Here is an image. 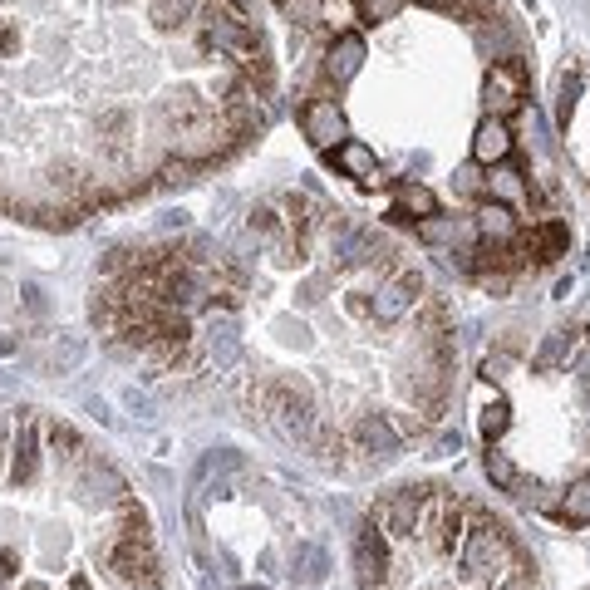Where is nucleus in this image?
<instances>
[{
	"label": "nucleus",
	"instance_id": "nucleus-18",
	"mask_svg": "<svg viewBox=\"0 0 590 590\" xmlns=\"http://www.w3.org/2000/svg\"><path fill=\"white\" fill-rule=\"evenodd\" d=\"M487 192L497 197V202H522V197H531V187L522 182V173L517 168H507V173H497L492 182H487Z\"/></svg>",
	"mask_w": 590,
	"mask_h": 590
},
{
	"label": "nucleus",
	"instance_id": "nucleus-10",
	"mask_svg": "<svg viewBox=\"0 0 590 590\" xmlns=\"http://www.w3.org/2000/svg\"><path fill=\"white\" fill-rule=\"evenodd\" d=\"M359 64H364V40H359V35H340V40L330 45V55H325V79H330V84H350Z\"/></svg>",
	"mask_w": 590,
	"mask_h": 590
},
{
	"label": "nucleus",
	"instance_id": "nucleus-1",
	"mask_svg": "<svg viewBox=\"0 0 590 590\" xmlns=\"http://www.w3.org/2000/svg\"><path fill=\"white\" fill-rule=\"evenodd\" d=\"M261 413H271L276 423H281V433L295 438V443H310V433L320 428V418H315V404L305 399V389H295L291 379H271L256 399H251Z\"/></svg>",
	"mask_w": 590,
	"mask_h": 590
},
{
	"label": "nucleus",
	"instance_id": "nucleus-3",
	"mask_svg": "<svg viewBox=\"0 0 590 590\" xmlns=\"http://www.w3.org/2000/svg\"><path fill=\"white\" fill-rule=\"evenodd\" d=\"M418 300H423V276H418L413 266H394V281L374 291V310H369V315H374L379 325H399Z\"/></svg>",
	"mask_w": 590,
	"mask_h": 590
},
{
	"label": "nucleus",
	"instance_id": "nucleus-11",
	"mask_svg": "<svg viewBox=\"0 0 590 590\" xmlns=\"http://www.w3.org/2000/svg\"><path fill=\"white\" fill-rule=\"evenodd\" d=\"M507 153H512L507 123H502V118H482V123H477V138H472V158H477V163H502Z\"/></svg>",
	"mask_w": 590,
	"mask_h": 590
},
{
	"label": "nucleus",
	"instance_id": "nucleus-14",
	"mask_svg": "<svg viewBox=\"0 0 590 590\" xmlns=\"http://www.w3.org/2000/svg\"><path fill=\"white\" fill-rule=\"evenodd\" d=\"M335 163H340L350 177H359V182H374V177H379V168H374V153H369L364 143H350V138L335 148Z\"/></svg>",
	"mask_w": 590,
	"mask_h": 590
},
{
	"label": "nucleus",
	"instance_id": "nucleus-28",
	"mask_svg": "<svg viewBox=\"0 0 590 590\" xmlns=\"http://www.w3.org/2000/svg\"><path fill=\"white\" fill-rule=\"evenodd\" d=\"M418 5H458V0H418Z\"/></svg>",
	"mask_w": 590,
	"mask_h": 590
},
{
	"label": "nucleus",
	"instance_id": "nucleus-17",
	"mask_svg": "<svg viewBox=\"0 0 590 590\" xmlns=\"http://www.w3.org/2000/svg\"><path fill=\"white\" fill-rule=\"evenodd\" d=\"M394 197H399V212H418V217H433V212H438V197H433L423 182H399Z\"/></svg>",
	"mask_w": 590,
	"mask_h": 590
},
{
	"label": "nucleus",
	"instance_id": "nucleus-27",
	"mask_svg": "<svg viewBox=\"0 0 590 590\" xmlns=\"http://www.w3.org/2000/svg\"><path fill=\"white\" fill-rule=\"evenodd\" d=\"M5 354H15V340H10V335H0V359H5Z\"/></svg>",
	"mask_w": 590,
	"mask_h": 590
},
{
	"label": "nucleus",
	"instance_id": "nucleus-13",
	"mask_svg": "<svg viewBox=\"0 0 590 590\" xmlns=\"http://www.w3.org/2000/svg\"><path fill=\"white\" fill-rule=\"evenodd\" d=\"M45 433H50V448H55L59 458H69V463H79V468H84V463L94 458V453H89V443H84V438H79V433H74V428H69L64 418H55V423H50Z\"/></svg>",
	"mask_w": 590,
	"mask_h": 590
},
{
	"label": "nucleus",
	"instance_id": "nucleus-23",
	"mask_svg": "<svg viewBox=\"0 0 590 590\" xmlns=\"http://www.w3.org/2000/svg\"><path fill=\"white\" fill-rule=\"evenodd\" d=\"M502 433H507V409L497 404V409H487V413H482V438H487V443H497Z\"/></svg>",
	"mask_w": 590,
	"mask_h": 590
},
{
	"label": "nucleus",
	"instance_id": "nucleus-15",
	"mask_svg": "<svg viewBox=\"0 0 590 590\" xmlns=\"http://www.w3.org/2000/svg\"><path fill=\"white\" fill-rule=\"evenodd\" d=\"M482 468H487V477H492V487H502V492H517V487H522V472H517V463H512L502 448H492V443H487Z\"/></svg>",
	"mask_w": 590,
	"mask_h": 590
},
{
	"label": "nucleus",
	"instance_id": "nucleus-5",
	"mask_svg": "<svg viewBox=\"0 0 590 590\" xmlns=\"http://www.w3.org/2000/svg\"><path fill=\"white\" fill-rule=\"evenodd\" d=\"M433 487H404V492H389L379 507H374V522L389 531V536H413L423 522V502H428Z\"/></svg>",
	"mask_w": 590,
	"mask_h": 590
},
{
	"label": "nucleus",
	"instance_id": "nucleus-12",
	"mask_svg": "<svg viewBox=\"0 0 590 590\" xmlns=\"http://www.w3.org/2000/svg\"><path fill=\"white\" fill-rule=\"evenodd\" d=\"M590 330H556V335H546V345L536 350V369H556V364H571L576 350L586 345Z\"/></svg>",
	"mask_w": 590,
	"mask_h": 590
},
{
	"label": "nucleus",
	"instance_id": "nucleus-22",
	"mask_svg": "<svg viewBox=\"0 0 590 590\" xmlns=\"http://www.w3.org/2000/svg\"><path fill=\"white\" fill-rule=\"evenodd\" d=\"M79 359H84V340H79V335H64V345L55 350V369L64 374V369H74Z\"/></svg>",
	"mask_w": 590,
	"mask_h": 590
},
{
	"label": "nucleus",
	"instance_id": "nucleus-9",
	"mask_svg": "<svg viewBox=\"0 0 590 590\" xmlns=\"http://www.w3.org/2000/svg\"><path fill=\"white\" fill-rule=\"evenodd\" d=\"M566 246H571V232L561 222H536L522 236V256H531V261H556V256H566Z\"/></svg>",
	"mask_w": 590,
	"mask_h": 590
},
{
	"label": "nucleus",
	"instance_id": "nucleus-19",
	"mask_svg": "<svg viewBox=\"0 0 590 590\" xmlns=\"http://www.w3.org/2000/svg\"><path fill=\"white\" fill-rule=\"evenodd\" d=\"M561 517H566L571 527H586L590 522V477L586 482H576V487L566 492V512H561Z\"/></svg>",
	"mask_w": 590,
	"mask_h": 590
},
{
	"label": "nucleus",
	"instance_id": "nucleus-26",
	"mask_svg": "<svg viewBox=\"0 0 590 590\" xmlns=\"http://www.w3.org/2000/svg\"><path fill=\"white\" fill-rule=\"evenodd\" d=\"M5 453H10V428L0 423V458H5Z\"/></svg>",
	"mask_w": 590,
	"mask_h": 590
},
{
	"label": "nucleus",
	"instance_id": "nucleus-4",
	"mask_svg": "<svg viewBox=\"0 0 590 590\" xmlns=\"http://www.w3.org/2000/svg\"><path fill=\"white\" fill-rule=\"evenodd\" d=\"M482 99H487V118H507L522 109L527 99V74L517 59H502L487 69V84H482Z\"/></svg>",
	"mask_w": 590,
	"mask_h": 590
},
{
	"label": "nucleus",
	"instance_id": "nucleus-24",
	"mask_svg": "<svg viewBox=\"0 0 590 590\" xmlns=\"http://www.w3.org/2000/svg\"><path fill=\"white\" fill-rule=\"evenodd\" d=\"M399 5H404V0H359V15H364V20L374 25V20H389V15H394Z\"/></svg>",
	"mask_w": 590,
	"mask_h": 590
},
{
	"label": "nucleus",
	"instance_id": "nucleus-20",
	"mask_svg": "<svg viewBox=\"0 0 590 590\" xmlns=\"http://www.w3.org/2000/svg\"><path fill=\"white\" fill-rule=\"evenodd\" d=\"M128 128H133V118L123 114V109H104L99 114V138H109V143H123Z\"/></svg>",
	"mask_w": 590,
	"mask_h": 590
},
{
	"label": "nucleus",
	"instance_id": "nucleus-2",
	"mask_svg": "<svg viewBox=\"0 0 590 590\" xmlns=\"http://www.w3.org/2000/svg\"><path fill=\"white\" fill-rule=\"evenodd\" d=\"M354 576H359V590H389V531L374 517L354 536Z\"/></svg>",
	"mask_w": 590,
	"mask_h": 590
},
{
	"label": "nucleus",
	"instance_id": "nucleus-21",
	"mask_svg": "<svg viewBox=\"0 0 590 590\" xmlns=\"http://www.w3.org/2000/svg\"><path fill=\"white\" fill-rule=\"evenodd\" d=\"M325 576V551L320 546H300V581H320Z\"/></svg>",
	"mask_w": 590,
	"mask_h": 590
},
{
	"label": "nucleus",
	"instance_id": "nucleus-29",
	"mask_svg": "<svg viewBox=\"0 0 590 590\" xmlns=\"http://www.w3.org/2000/svg\"><path fill=\"white\" fill-rule=\"evenodd\" d=\"M241 590H261V586H241Z\"/></svg>",
	"mask_w": 590,
	"mask_h": 590
},
{
	"label": "nucleus",
	"instance_id": "nucleus-25",
	"mask_svg": "<svg viewBox=\"0 0 590 590\" xmlns=\"http://www.w3.org/2000/svg\"><path fill=\"white\" fill-rule=\"evenodd\" d=\"M20 45V35H15V25H0V55H10Z\"/></svg>",
	"mask_w": 590,
	"mask_h": 590
},
{
	"label": "nucleus",
	"instance_id": "nucleus-6",
	"mask_svg": "<svg viewBox=\"0 0 590 590\" xmlns=\"http://www.w3.org/2000/svg\"><path fill=\"white\" fill-rule=\"evenodd\" d=\"M350 443H354V453H364V458H374V463H389V458H399V448H404L399 428H394L384 413L359 418L350 428Z\"/></svg>",
	"mask_w": 590,
	"mask_h": 590
},
{
	"label": "nucleus",
	"instance_id": "nucleus-7",
	"mask_svg": "<svg viewBox=\"0 0 590 590\" xmlns=\"http://www.w3.org/2000/svg\"><path fill=\"white\" fill-rule=\"evenodd\" d=\"M10 477L15 482H35V472H40V413L35 409H20L15 418V438H10Z\"/></svg>",
	"mask_w": 590,
	"mask_h": 590
},
{
	"label": "nucleus",
	"instance_id": "nucleus-16",
	"mask_svg": "<svg viewBox=\"0 0 590 590\" xmlns=\"http://www.w3.org/2000/svg\"><path fill=\"white\" fill-rule=\"evenodd\" d=\"M477 232H482V241H517V227H512V212H507L502 202L482 207V217H477Z\"/></svg>",
	"mask_w": 590,
	"mask_h": 590
},
{
	"label": "nucleus",
	"instance_id": "nucleus-8",
	"mask_svg": "<svg viewBox=\"0 0 590 590\" xmlns=\"http://www.w3.org/2000/svg\"><path fill=\"white\" fill-rule=\"evenodd\" d=\"M300 128H305V138L315 148H340L345 143V118L335 109V99H310L300 109Z\"/></svg>",
	"mask_w": 590,
	"mask_h": 590
}]
</instances>
